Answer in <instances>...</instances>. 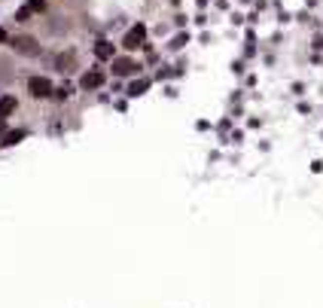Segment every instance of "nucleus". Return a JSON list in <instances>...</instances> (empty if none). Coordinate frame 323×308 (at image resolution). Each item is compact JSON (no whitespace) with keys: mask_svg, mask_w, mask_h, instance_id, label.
I'll list each match as a JSON object with an SVG mask.
<instances>
[{"mask_svg":"<svg viewBox=\"0 0 323 308\" xmlns=\"http://www.w3.org/2000/svg\"><path fill=\"white\" fill-rule=\"evenodd\" d=\"M28 92L34 95V98H49L52 95V83L46 76H31L28 79Z\"/></svg>","mask_w":323,"mask_h":308,"instance_id":"f257e3e1","label":"nucleus"},{"mask_svg":"<svg viewBox=\"0 0 323 308\" xmlns=\"http://www.w3.org/2000/svg\"><path fill=\"white\" fill-rule=\"evenodd\" d=\"M141 43H144V28L137 25V28L128 31V37H125V49H137Z\"/></svg>","mask_w":323,"mask_h":308,"instance_id":"f03ea898","label":"nucleus"},{"mask_svg":"<svg viewBox=\"0 0 323 308\" xmlns=\"http://www.w3.org/2000/svg\"><path fill=\"white\" fill-rule=\"evenodd\" d=\"M104 83V73L101 71H91V73H86L83 79H79V86H83V89H98Z\"/></svg>","mask_w":323,"mask_h":308,"instance_id":"7ed1b4c3","label":"nucleus"},{"mask_svg":"<svg viewBox=\"0 0 323 308\" xmlns=\"http://www.w3.org/2000/svg\"><path fill=\"white\" fill-rule=\"evenodd\" d=\"M16 107H18V104H16V98H13V95H3V98H0V119H6Z\"/></svg>","mask_w":323,"mask_h":308,"instance_id":"20e7f679","label":"nucleus"},{"mask_svg":"<svg viewBox=\"0 0 323 308\" xmlns=\"http://www.w3.org/2000/svg\"><path fill=\"white\" fill-rule=\"evenodd\" d=\"M13 46L18 49V52H28V55H34L40 46H34V40L31 37H18V40H13Z\"/></svg>","mask_w":323,"mask_h":308,"instance_id":"39448f33","label":"nucleus"},{"mask_svg":"<svg viewBox=\"0 0 323 308\" xmlns=\"http://www.w3.org/2000/svg\"><path fill=\"white\" fill-rule=\"evenodd\" d=\"M113 67H116V73H131L137 64H134V61H128V58H119V61L113 64Z\"/></svg>","mask_w":323,"mask_h":308,"instance_id":"423d86ee","label":"nucleus"},{"mask_svg":"<svg viewBox=\"0 0 323 308\" xmlns=\"http://www.w3.org/2000/svg\"><path fill=\"white\" fill-rule=\"evenodd\" d=\"M98 55H101V58H107V55H113V49L107 46V43H101V46H98Z\"/></svg>","mask_w":323,"mask_h":308,"instance_id":"0eeeda50","label":"nucleus"},{"mask_svg":"<svg viewBox=\"0 0 323 308\" xmlns=\"http://www.w3.org/2000/svg\"><path fill=\"white\" fill-rule=\"evenodd\" d=\"M3 40H6V31H3V28H0V43H3Z\"/></svg>","mask_w":323,"mask_h":308,"instance_id":"6e6552de","label":"nucleus"}]
</instances>
